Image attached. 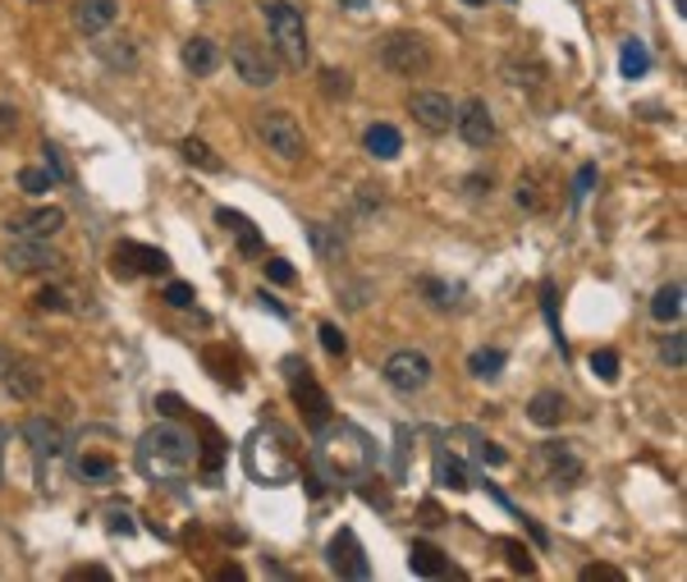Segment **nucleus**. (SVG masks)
<instances>
[{
  "mask_svg": "<svg viewBox=\"0 0 687 582\" xmlns=\"http://www.w3.org/2000/svg\"><path fill=\"white\" fill-rule=\"evenodd\" d=\"M23 441H28V454H33V464H38V477H42V486H51L55 482V468H60V458H65V449H70V441H65V432H60V422L55 417H28L23 422Z\"/></svg>",
  "mask_w": 687,
  "mask_h": 582,
  "instance_id": "7",
  "label": "nucleus"
},
{
  "mask_svg": "<svg viewBox=\"0 0 687 582\" xmlns=\"http://www.w3.org/2000/svg\"><path fill=\"white\" fill-rule=\"evenodd\" d=\"M409 115H413V125H422L426 134H450L454 129V102L445 97V92H413Z\"/></svg>",
  "mask_w": 687,
  "mask_h": 582,
  "instance_id": "17",
  "label": "nucleus"
},
{
  "mask_svg": "<svg viewBox=\"0 0 687 582\" xmlns=\"http://www.w3.org/2000/svg\"><path fill=\"white\" fill-rule=\"evenodd\" d=\"M505 78L518 83V87H522V83H527V87H541V83H546V65H541L532 51H527V60H522V55H509V60H505Z\"/></svg>",
  "mask_w": 687,
  "mask_h": 582,
  "instance_id": "30",
  "label": "nucleus"
},
{
  "mask_svg": "<svg viewBox=\"0 0 687 582\" xmlns=\"http://www.w3.org/2000/svg\"><path fill=\"white\" fill-rule=\"evenodd\" d=\"M582 582H623V573L610 569V564H586L582 569Z\"/></svg>",
  "mask_w": 687,
  "mask_h": 582,
  "instance_id": "45",
  "label": "nucleus"
},
{
  "mask_svg": "<svg viewBox=\"0 0 687 582\" xmlns=\"http://www.w3.org/2000/svg\"><path fill=\"white\" fill-rule=\"evenodd\" d=\"M311 464H317L330 482H353V477H367L371 464H377V445L362 426L353 422H326L317 432V445H311Z\"/></svg>",
  "mask_w": 687,
  "mask_h": 582,
  "instance_id": "1",
  "label": "nucleus"
},
{
  "mask_svg": "<svg viewBox=\"0 0 687 582\" xmlns=\"http://www.w3.org/2000/svg\"><path fill=\"white\" fill-rule=\"evenodd\" d=\"M505 550H509V564H514L518 573H537V564H532V560H527V550H522L518 541H505Z\"/></svg>",
  "mask_w": 687,
  "mask_h": 582,
  "instance_id": "47",
  "label": "nucleus"
},
{
  "mask_svg": "<svg viewBox=\"0 0 687 582\" xmlns=\"http://www.w3.org/2000/svg\"><path fill=\"white\" fill-rule=\"evenodd\" d=\"M435 477H441V486H450V491H467V486H473V477H467V468L458 464L454 454L435 458Z\"/></svg>",
  "mask_w": 687,
  "mask_h": 582,
  "instance_id": "34",
  "label": "nucleus"
},
{
  "mask_svg": "<svg viewBox=\"0 0 687 582\" xmlns=\"http://www.w3.org/2000/svg\"><path fill=\"white\" fill-rule=\"evenodd\" d=\"M215 221H221L225 230H234V239H239V248H243L247 257H253V253H262V234L253 230V221H247V216H243V211H230V207H221V211H215Z\"/></svg>",
  "mask_w": 687,
  "mask_h": 582,
  "instance_id": "25",
  "label": "nucleus"
},
{
  "mask_svg": "<svg viewBox=\"0 0 687 582\" xmlns=\"http://www.w3.org/2000/svg\"><path fill=\"white\" fill-rule=\"evenodd\" d=\"M6 266L19 275H51V271L65 266V257L55 248H46V239H19L6 248Z\"/></svg>",
  "mask_w": 687,
  "mask_h": 582,
  "instance_id": "15",
  "label": "nucleus"
},
{
  "mask_svg": "<svg viewBox=\"0 0 687 582\" xmlns=\"http://www.w3.org/2000/svg\"><path fill=\"white\" fill-rule=\"evenodd\" d=\"M381 377H385V385L399 390V394H418V390L431 385L435 367H431V358H426L422 349H394V353L385 358V367H381Z\"/></svg>",
  "mask_w": 687,
  "mask_h": 582,
  "instance_id": "12",
  "label": "nucleus"
},
{
  "mask_svg": "<svg viewBox=\"0 0 687 582\" xmlns=\"http://www.w3.org/2000/svg\"><path fill=\"white\" fill-rule=\"evenodd\" d=\"M527 417H532L537 426H546V432H550V426H559V422H569V417H573V404H569L559 390H537V394H532V404H527Z\"/></svg>",
  "mask_w": 687,
  "mask_h": 582,
  "instance_id": "21",
  "label": "nucleus"
},
{
  "mask_svg": "<svg viewBox=\"0 0 687 582\" xmlns=\"http://www.w3.org/2000/svg\"><path fill=\"white\" fill-rule=\"evenodd\" d=\"M42 151H46V170L55 174V183H65V179H70V166H65V157H60V147H51V142H46Z\"/></svg>",
  "mask_w": 687,
  "mask_h": 582,
  "instance_id": "44",
  "label": "nucleus"
},
{
  "mask_svg": "<svg viewBox=\"0 0 687 582\" xmlns=\"http://www.w3.org/2000/svg\"><path fill=\"white\" fill-rule=\"evenodd\" d=\"M467 372H473L477 381H495L499 372H505V353H499V349H477L473 358H467Z\"/></svg>",
  "mask_w": 687,
  "mask_h": 582,
  "instance_id": "33",
  "label": "nucleus"
},
{
  "mask_svg": "<svg viewBox=\"0 0 687 582\" xmlns=\"http://www.w3.org/2000/svg\"><path fill=\"white\" fill-rule=\"evenodd\" d=\"M431 60L435 55H431L426 38H418V33H390L381 42V65L390 74H399V78H422L431 70Z\"/></svg>",
  "mask_w": 687,
  "mask_h": 582,
  "instance_id": "11",
  "label": "nucleus"
},
{
  "mask_svg": "<svg viewBox=\"0 0 687 582\" xmlns=\"http://www.w3.org/2000/svg\"><path fill=\"white\" fill-rule=\"evenodd\" d=\"M42 385H46V372L33 358H23V353L0 345V390L28 404V400H38V394H42Z\"/></svg>",
  "mask_w": 687,
  "mask_h": 582,
  "instance_id": "14",
  "label": "nucleus"
},
{
  "mask_svg": "<svg viewBox=\"0 0 687 582\" xmlns=\"http://www.w3.org/2000/svg\"><path fill=\"white\" fill-rule=\"evenodd\" d=\"M70 298H74L70 289H60V285H46V289H38V298H33V303H38L42 313H74V303H70Z\"/></svg>",
  "mask_w": 687,
  "mask_h": 582,
  "instance_id": "38",
  "label": "nucleus"
},
{
  "mask_svg": "<svg viewBox=\"0 0 687 582\" xmlns=\"http://www.w3.org/2000/svg\"><path fill=\"white\" fill-rule=\"evenodd\" d=\"M362 142H367V151L377 161H394L399 151H403V134L394 129V125H371L367 134H362Z\"/></svg>",
  "mask_w": 687,
  "mask_h": 582,
  "instance_id": "26",
  "label": "nucleus"
},
{
  "mask_svg": "<svg viewBox=\"0 0 687 582\" xmlns=\"http://www.w3.org/2000/svg\"><path fill=\"white\" fill-rule=\"evenodd\" d=\"M660 358L674 367V372H683V362H687V340H683V330H669L665 340H660Z\"/></svg>",
  "mask_w": 687,
  "mask_h": 582,
  "instance_id": "39",
  "label": "nucleus"
},
{
  "mask_svg": "<svg viewBox=\"0 0 687 582\" xmlns=\"http://www.w3.org/2000/svg\"><path fill=\"white\" fill-rule=\"evenodd\" d=\"M166 271H170V257L161 248H151V243L124 239V243H115V253H110V275H115V281H138V275H166Z\"/></svg>",
  "mask_w": 687,
  "mask_h": 582,
  "instance_id": "13",
  "label": "nucleus"
},
{
  "mask_svg": "<svg viewBox=\"0 0 687 582\" xmlns=\"http://www.w3.org/2000/svg\"><path fill=\"white\" fill-rule=\"evenodd\" d=\"M409 569H413L418 578H445V573H450V560H445L431 541H413V550H409Z\"/></svg>",
  "mask_w": 687,
  "mask_h": 582,
  "instance_id": "27",
  "label": "nucleus"
},
{
  "mask_svg": "<svg viewBox=\"0 0 687 582\" xmlns=\"http://www.w3.org/2000/svg\"><path fill=\"white\" fill-rule=\"evenodd\" d=\"M166 303H170V308H193V303H198V289L183 285V281H170V285H166Z\"/></svg>",
  "mask_w": 687,
  "mask_h": 582,
  "instance_id": "43",
  "label": "nucleus"
},
{
  "mask_svg": "<svg viewBox=\"0 0 687 582\" xmlns=\"http://www.w3.org/2000/svg\"><path fill=\"white\" fill-rule=\"evenodd\" d=\"M266 28H271V51L279 55V65L289 70H303L311 60V46H307V19L294 0H266Z\"/></svg>",
  "mask_w": 687,
  "mask_h": 582,
  "instance_id": "3",
  "label": "nucleus"
},
{
  "mask_svg": "<svg viewBox=\"0 0 687 582\" xmlns=\"http://www.w3.org/2000/svg\"><path fill=\"white\" fill-rule=\"evenodd\" d=\"M243 464H247V473H253L262 486H279V482L294 477L298 458H294V449L285 445V436H279L275 426H266V432H253V436H247Z\"/></svg>",
  "mask_w": 687,
  "mask_h": 582,
  "instance_id": "4",
  "label": "nucleus"
},
{
  "mask_svg": "<svg viewBox=\"0 0 687 582\" xmlns=\"http://www.w3.org/2000/svg\"><path fill=\"white\" fill-rule=\"evenodd\" d=\"M19 189L33 193V198H42V193L55 189V174H51L46 166H23V170H19Z\"/></svg>",
  "mask_w": 687,
  "mask_h": 582,
  "instance_id": "36",
  "label": "nucleus"
},
{
  "mask_svg": "<svg viewBox=\"0 0 687 582\" xmlns=\"http://www.w3.org/2000/svg\"><path fill=\"white\" fill-rule=\"evenodd\" d=\"M463 189L473 193V198H482V193L490 198V174H467V179H463Z\"/></svg>",
  "mask_w": 687,
  "mask_h": 582,
  "instance_id": "49",
  "label": "nucleus"
},
{
  "mask_svg": "<svg viewBox=\"0 0 687 582\" xmlns=\"http://www.w3.org/2000/svg\"><path fill=\"white\" fill-rule=\"evenodd\" d=\"M418 289L426 294V303H431L435 313H454L458 303H463V289H458V285H445V281H435V275H422Z\"/></svg>",
  "mask_w": 687,
  "mask_h": 582,
  "instance_id": "31",
  "label": "nucleus"
},
{
  "mask_svg": "<svg viewBox=\"0 0 687 582\" xmlns=\"http://www.w3.org/2000/svg\"><path fill=\"white\" fill-rule=\"evenodd\" d=\"M454 129L467 147H490L495 142V115L482 97H467L463 106H454Z\"/></svg>",
  "mask_w": 687,
  "mask_h": 582,
  "instance_id": "16",
  "label": "nucleus"
},
{
  "mask_svg": "<svg viewBox=\"0 0 687 582\" xmlns=\"http://www.w3.org/2000/svg\"><path fill=\"white\" fill-rule=\"evenodd\" d=\"M330 569L339 573V578H367L371 573V564H367V555H362V541H358V532L353 528H339L335 537H330Z\"/></svg>",
  "mask_w": 687,
  "mask_h": 582,
  "instance_id": "18",
  "label": "nucleus"
},
{
  "mask_svg": "<svg viewBox=\"0 0 687 582\" xmlns=\"http://www.w3.org/2000/svg\"><path fill=\"white\" fill-rule=\"evenodd\" d=\"M591 372H596L605 385H614L619 381V353L614 349H596V353H591Z\"/></svg>",
  "mask_w": 687,
  "mask_h": 582,
  "instance_id": "40",
  "label": "nucleus"
},
{
  "mask_svg": "<svg viewBox=\"0 0 687 582\" xmlns=\"http://www.w3.org/2000/svg\"><path fill=\"white\" fill-rule=\"evenodd\" d=\"M463 6H473V10H477V6H486V0H463Z\"/></svg>",
  "mask_w": 687,
  "mask_h": 582,
  "instance_id": "55",
  "label": "nucleus"
},
{
  "mask_svg": "<svg viewBox=\"0 0 687 582\" xmlns=\"http://www.w3.org/2000/svg\"><path fill=\"white\" fill-rule=\"evenodd\" d=\"M266 281H275V285H294V266H289V262H279V257H271V262H266Z\"/></svg>",
  "mask_w": 687,
  "mask_h": 582,
  "instance_id": "46",
  "label": "nucleus"
},
{
  "mask_svg": "<svg viewBox=\"0 0 687 582\" xmlns=\"http://www.w3.org/2000/svg\"><path fill=\"white\" fill-rule=\"evenodd\" d=\"M317 335H321V349H326L330 358H344V353H349V340H344V330H339L335 321H321Z\"/></svg>",
  "mask_w": 687,
  "mask_h": 582,
  "instance_id": "41",
  "label": "nucleus"
},
{
  "mask_svg": "<svg viewBox=\"0 0 687 582\" xmlns=\"http://www.w3.org/2000/svg\"><path fill=\"white\" fill-rule=\"evenodd\" d=\"M97 55L106 60V65L110 70H124V74H129V70H138V46H134V38H106V42H97Z\"/></svg>",
  "mask_w": 687,
  "mask_h": 582,
  "instance_id": "28",
  "label": "nucleus"
},
{
  "mask_svg": "<svg viewBox=\"0 0 687 582\" xmlns=\"http://www.w3.org/2000/svg\"><path fill=\"white\" fill-rule=\"evenodd\" d=\"M339 6H344V10H367L371 0H339Z\"/></svg>",
  "mask_w": 687,
  "mask_h": 582,
  "instance_id": "54",
  "label": "nucleus"
},
{
  "mask_svg": "<svg viewBox=\"0 0 687 582\" xmlns=\"http://www.w3.org/2000/svg\"><path fill=\"white\" fill-rule=\"evenodd\" d=\"M119 19V0H74V28L87 38H102Z\"/></svg>",
  "mask_w": 687,
  "mask_h": 582,
  "instance_id": "19",
  "label": "nucleus"
},
{
  "mask_svg": "<svg viewBox=\"0 0 687 582\" xmlns=\"http://www.w3.org/2000/svg\"><path fill=\"white\" fill-rule=\"evenodd\" d=\"M156 409H161L166 417H179V413H183V404L175 400V394H161V400H156Z\"/></svg>",
  "mask_w": 687,
  "mask_h": 582,
  "instance_id": "52",
  "label": "nucleus"
},
{
  "mask_svg": "<svg viewBox=\"0 0 687 582\" xmlns=\"http://www.w3.org/2000/svg\"><path fill=\"white\" fill-rule=\"evenodd\" d=\"M619 70H623V78H642L651 70V51L633 38L628 46H623V55H619Z\"/></svg>",
  "mask_w": 687,
  "mask_h": 582,
  "instance_id": "35",
  "label": "nucleus"
},
{
  "mask_svg": "<svg viewBox=\"0 0 687 582\" xmlns=\"http://www.w3.org/2000/svg\"><path fill=\"white\" fill-rule=\"evenodd\" d=\"M307 239H311V248H317V257H321V262H339L344 253H349V239L339 234V225L311 221V225H307Z\"/></svg>",
  "mask_w": 687,
  "mask_h": 582,
  "instance_id": "23",
  "label": "nucleus"
},
{
  "mask_svg": "<svg viewBox=\"0 0 687 582\" xmlns=\"http://www.w3.org/2000/svg\"><path fill=\"white\" fill-rule=\"evenodd\" d=\"M74 473L92 486H110L119 477V454H115V432L110 426H87L74 449Z\"/></svg>",
  "mask_w": 687,
  "mask_h": 582,
  "instance_id": "5",
  "label": "nucleus"
},
{
  "mask_svg": "<svg viewBox=\"0 0 687 582\" xmlns=\"http://www.w3.org/2000/svg\"><path fill=\"white\" fill-rule=\"evenodd\" d=\"M514 202H518L522 211H546V207H550L546 174H541V170H522V174H518V189H514Z\"/></svg>",
  "mask_w": 687,
  "mask_h": 582,
  "instance_id": "24",
  "label": "nucleus"
},
{
  "mask_svg": "<svg viewBox=\"0 0 687 582\" xmlns=\"http://www.w3.org/2000/svg\"><path fill=\"white\" fill-rule=\"evenodd\" d=\"M651 317L660 321V326H674V321L683 317V285H678V281H669V285L655 289V298H651Z\"/></svg>",
  "mask_w": 687,
  "mask_h": 582,
  "instance_id": "29",
  "label": "nucleus"
},
{
  "mask_svg": "<svg viewBox=\"0 0 687 582\" xmlns=\"http://www.w3.org/2000/svg\"><path fill=\"white\" fill-rule=\"evenodd\" d=\"M60 230H65V211L60 207H42V211H28V216L10 221V234H19V239H51Z\"/></svg>",
  "mask_w": 687,
  "mask_h": 582,
  "instance_id": "20",
  "label": "nucleus"
},
{
  "mask_svg": "<svg viewBox=\"0 0 687 582\" xmlns=\"http://www.w3.org/2000/svg\"><path fill=\"white\" fill-rule=\"evenodd\" d=\"M193 458H198V441L175 422H156L151 432L134 445V468L147 482H179L193 468Z\"/></svg>",
  "mask_w": 687,
  "mask_h": 582,
  "instance_id": "2",
  "label": "nucleus"
},
{
  "mask_svg": "<svg viewBox=\"0 0 687 582\" xmlns=\"http://www.w3.org/2000/svg\"><path fill=\"white\" fill-rule=\"evenodd\" d=\"M14 125H19V110L14 106H0V138L14 134Z\"/></svg>",
  "mask_w": 687,
  "mask_h": 582,
  "instance_id": "50",
  "label": "nucleus"
},
{
  "mask_svg": "<svg viewBox=\"0 0 687 582\" xmlns=\"http://www.w3.org/2000/svg\"><path fill=\"white\" fill-rule=\"evenodd\" d=\"M532 473H537L541 482L564 486V491H569V486L582 482L586 464H582V454H578L573 441H546V445H537V454H532Z\"/></svg>",
  "mask_w": 687,
  "mask_h": 582,
  "instance_id": "8",
  "label": "nucleus"
},
{
  "mask_svg": "<svg viewBox=\"0 0 687 582\" xmlns=\"http://www.w3.org/2000/svg\"><path fill=\"white\" fill-rule=\"evenodd\" d=\"M279 367H285V381H289V394H294V404H298L303 422L311 426V432H321V426L335 417V413H330V394L317 385V377H311V367H307L303 358H285Z\"/></svg>",
  "mask_w": 687,
  "mask_h": 582,
  "instance_id": "6",
  "label": "nucleus"
},
{
  "mask_svg": "<svg viewBox=\"0 0 687 582\" xmlns=\"http://www.w3.org/2000/svg\"><path fill=\"white\" fill-rule=\"evenodd\" d=\"M321 92H326V97H349L353 83H349V74H344V70H321Z\"/></svg>",
  "mask_w": 687,
  "mask_h": 582,
  "instance_id": "42",
  "label": "nucleus"
},
{
  "mask_svg": "<svg viewBox=\"0 0 687 582\" xmlns=\"http://www.w3.org/2000/svg\"><path fill=\"white\" fill-rule=\"evenodd\" d=\"M463 436H467V441H473V454L482 458V464H486V468H505V464H509V454H505V449H499L495 441H486V436H477V432H463Z\"/></svg>",
  "mask_w": 687,
  "mask_h": 582,
  "instance_id": "37",
  "label": "nucleus"
},
{
  "mask_svg": "<svg viewBox=\"0 0 687 582\" xmlns=\"http://www.w3.org/2000/svg\"><path fill=\"white\" fill-rule=\"evenodd\" d=\"M257 138L266 142V151H275L279 161H303L307 157L303 125L289 110H257Z\"/></svg>",
  "mask_w": 687,
  "mask_h": 582,
  "instance_id": "9",
  "label": "nucleus"
},
{
  "mask_svg": "<svg viewBox=\"0 0 687 582\" xmlns=\"http://www.w3.org/2000/svg\"><path fill=\"white\" fill-rule=\"evenodd\" d=\"M110 532H124V537H129L134 532V523H129V514H119V509H110V523H106Z\"/></svg>",
  "mask_w": 687,
  "mask_h": 582,
  "instance_id": "51",
  "label": "nucleus"
},
{
  "mask_svg": "<svg viewBox=\"0 0 687 582\" xmlns=\"http://www.w3.org/2000/svg\"><path fill=\"white\" fill-rule=\"evenodd\" d=\"M221 46H215L211 38H189L183 42V70H189L193 78H207V74H215L221 70Z\"/></svg>",
  "mask_w": 687,
  "mask_h": 582,
  "instance_id": "22",
  "label": "nucleus"
},
{
  "mask_svg": "<svg viewBox=\"0 0 687 582\" xmlns=\"http://www.w3.org/2000/svg\"><path fill=\"white\" fill-rule=\"evenodd\" d=\"M230 65L247 87H271L279 83V55L253 38H234L230 42Z\"/></svg>",
  "mask_w": 687,
  "mask_h": 582,
  "instance_id": "10",
  "label": "nucleus"
},
{
  "mask_svg": "<svg viewBox=\"0 0 687 582\" xmlns=\"http://www.w3.org/2000/svg\"><path fill=\"white\" fill-rule=\"evenodd\" d=\"M70 578H97V582H106L110 573H106V569H97V564H87V569H74Z\"/></svg>",
  "mask_w": 687,
  "mask_h": 582,
  "instance_id": "53",
  "label": "nucleus"
},
{
  "mask_svg": "<svg viewBox=\"0 0 687 582\" xmlns=\"http://www.w3.org/2000/svg\"><path fill=\"white\" fill-rule=\"evenodd\" d=\"M591 183H596V166H582V170H578V179H573V202H582V198H586Z\"/></svg>",
  "mask_w": 687,
  "mask_h": 582,
  "instance_id": "48",
  "label": "nucleus"
},
{
  "mask_svg": "<svg viewBox=\"0 0 687 582\" xmlns=\"http://www.w3.org/2000/svg\"><path fill=\"white\" fill-rule=\"evenodd\" d=\"M179 151H183V161L198 166V170H207V174H221V170H225V161L215 157V151H211L202 138H183V142H179Z\"/></svg>",
  "mask_w": 687,
  "mask_h": 582,
  "instance_id": "32",
  "label": "nucleus"
}]
</instances>
